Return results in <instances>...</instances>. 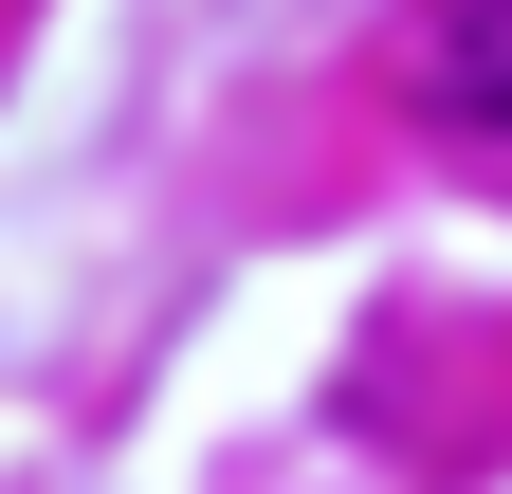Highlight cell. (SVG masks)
<instances>
[{"label": "cell", "instance_id": "6da1fadb", "mask_svg": "<svg viewBox=\"0 0 512 494\" xmlns=\"http://www.w3.org/2000/svg\"><path fill=\"white\" fill-rule=\"evenodd\" d=\"M421 92H439V129H512V0H421Z\"/></svg>", "mask_w": 512, "mask_h": 494}]
</instances>
